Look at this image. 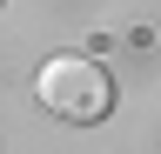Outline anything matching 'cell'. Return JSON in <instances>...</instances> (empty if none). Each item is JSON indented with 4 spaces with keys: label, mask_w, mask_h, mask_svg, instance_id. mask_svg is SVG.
I'll return each mask as SVG.
<instances>
[{
    "label": "cell",
    "mask_w": 161,
    "mask_h": 154,
    "mask_svg": "<svg viewBox=\"0 0 161 154\" xmlns=\"http://www.w3.org/2000/svg\"><path fill=\"white\" fill-rule=\"evenodd\" d=\"M34 87H40V101L54 107V121H74V127H87V121H101V114L114 107V81H108V67L80 61V54L47 61Z\"/></svg>",
    "instance_id": "cell-1"
}]
</instances>
